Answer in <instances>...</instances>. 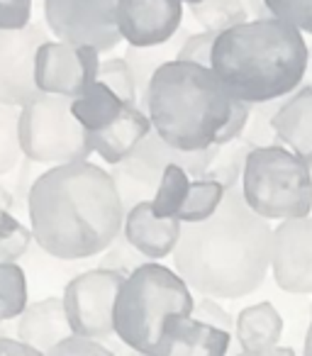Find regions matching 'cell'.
<instances>
[{
  "label": "cell",
  "instance_id": "obj_40",
  "mask_svg": "<svg viewBox=\"0 0 312 356\" xmlns=\"http://www.w3.org/2000/svg\"><path fill=\"white\" fill-rule=\"evenodd\" d=\"M234 356H258V354H244V351H239V354H234Z\"/></svg>",
  "mask_w": 312,
  "mask_h": 356
},
{
  "label": "cell",
  "instance_id": "obj_12",
  "mask_svg": "<svg viewBox=\"0 0 312 356\" xmlns=\"http://www.w3.org/2000/svg\"><path fill=\"white\" fill-rule=\"evenodd\" d=\"M271 271L281 291L312 296V215L278 222L273 229Z\"/></svg>",
  "mask_w": 312,
  "mask_h": 356
},
{
  "label": "cell",
  "instance_id": "obj_21",
  "mask_svg": "<svg viewBox=\"0 0 312 356\" xmlns=\"http://www.w3.org/2000/svg\"><path fill=\"white\" fill-rule=\"evenodd\" d=\"M188 35L190 32L181 27L179 35H176L174 40L166 42V44L127 47V51H124V61H127L129 71H132V76H134V83H137V90H139V100H144V95H147L151 76L156 74L164 64L179 59V51H181V47H183V42Z\"/></svg>",
  "mask_w": 312,
  "mask_h": 356
},
{
  "label": "cell",
  "instance_id": "obj_41",
  "mask_svg": "<svg viewBox=\"0 0 312 356\" xmlns=\"http://www.w3.org/2000/svg\"><path fill=\"white\" fill-rule=\"evenodd\" d=\"M183 3H188V6H193V3H200V0H183Z\"/></svg>",
  "mask_w": 312,
  "mask_h": 356
},
{
  "label": "cell",
  "instance_id": "obj_22",
  "mask_svg": "<svg viewBox=\"0 0 312 356\" xmlns=\"http://www.w3.org/2000/svg\"><path fill=\"white\" fill-rule=\"evenodd\" d=\"M13 205L15 195L0 184V264H17V259L25 257L27 247L35 239L32 229H27L13 215Z\"/></svg>",
  "mask_w": 312,
  "mask_h": 356
},
{
  "label": "cell",
  "instance_id": "obj_30",
  "mask_svg": "<svg viewBox=\"0 0 312 356\" xmlns=\"http://www.w3.org/2000/svg\"><path fill=\"white\" fill-rule=\"evenodd\" d=\"M286 100V98H283ZM283 100H273V103H261V105H252V115H249L247 129H244L242 137L252 144L254 149L256 147H273L278 144L276 132H273V115H276L278 105Z\"/></svg>",
  "mask_w": 312,
  "mask_h": 356
},
{
  "label": "cell",
  "instance_id": "obj_16",
  "mask_svg": "<svg viewBox=\"0 0 312 356\" xmlns=\"http://www.w3.org/2000/svg\"><path fill=\"white\" fill-rule=\"evenodd\" d=\"M232 334L193 317H174L166 325L156 356H227Z\"/></svg>",
  "mask_w": 312,
  "mask_h": 356
},
{
  "label": "cell",
  "instance_id": "obj_27",
  "mask_svg": "<svg viewBox=\"0 0 312 356\" xmlns=\"http://www.w3.org/2000/svg\"><path fill=\"white\" fill-rule=\"evenodd\" d=\"M27 302V278L20 264H0V325L25 312Z\"/></svg>",
  "mask_w": 312,
  "mask_h": 356
},
{
  "label": "cell",
  "instance_id": "obj_20",
  "mask_svg": "<svg viewBox=\"0 0 312 356\" xmlns=\"http://www.w3.org/2000/svg\"><path fill=\"white\" fill-rule=\"evenodd\" d=\"M124 108H127V103L98 79V71H93L88 76L83 90L71 100V113H74V118L79 120V124L85 132L105 129L108 124H113L117 120V115Z\"/></svg>",
  "mask_w": 312,
  "mask_h": 356
},
{
  "label": "cell",
  "instance_id": "obj_13",
  "mask_svg": "<svg viewBox=\"0 0 312 356\" xmlns=\"http://www.w3.org/2000/svg\"><path fill=\"white\" fill-rule=\"evenodd\" d=\"M183 27V0H117V30L127 47L166 44Z\"/></svg>",
  "mask_w": 312,
  "mask_h": 356
},
{
  "label": "cell",
  "instance_id": "obj_36",
  "mask_svg": "<svg viewBox=\"0 0 312 356\" xmlns=\"http://www.w3.org/2000/svg\"><path fill=\"white\" fill-rule=\"evenodd\" d=\"M44 356H117L108 344L95 339H83V337H69L54 349H49Z\"/></svg>",
  "mask_w": 312,
  "mask_h": 356
},
{
  "label": "cell",
  "instance_id": "obj_4",
  "mask_svg": "<svg viewBox=\"0 0 312 356\" xmlns=\"http://www.w3.org/2000/svg\"><path fill=\"white\" fill-rule=\"evenodd\" d=\"M237 100L210 66L169 61L149 81L142 110L151 129L181 152L217 147Z\"/></svg>",
  "mask_w": 312,
  "mask_h": 356
},
{
  "label": "cell",
  "instance_id": "obj_19",
  "mask_svg": "<svg viewBox=\"0 0 312 356\" xmlns=\"http://www.w3.org/2000/svg\"><path fill=\"white\" fill-rule=\"evenodd\" d=\"M283 334V317L273 302H256L244 307L234 320V337L244 354H268Z\"/></svg>",
  "mask_w": 312,
  "mask_h": 356
},
{
  "label": "cell",
  "instance_id": "obj_39",
  "mask_svg": "<svg viewBox=\"0 0 312 356\" xmlns=\"http://www.w3.org/2000/svg\"><path fill=\"white\" fill-rule=\"evenodd\" d=\"M305 356H312V317H310V325H307V332H305Z\"/></svg>",
  "mask_w": 312,
  "mask_h": 356
},
{
  "label": "cell",
  "instance_id": "obj_5",
  "mask_svg": "<svg viewBox=\"0 0 312 356\" xmlns=\"http://www.w3.org/2000/svg\"><path fill=\"white\" fill-rule=\"evenodd\" d=\"M193 291L164 264L147 261L124 278L113 310L117 341L144 356H156L174 317L193 315Z\"/></svg>",
  "mask_w": 312,
  "mask_h": 356
},
{
  "label": "cell",
  "instance_id": "obj_14",
  "mask_svg": "<svg viewBox=\"0 0 312 356\" xmlns=\"http://www.w3.org/2000/svg\"><path fill=\"white\" fill-rule=\"evenodd\" d=\"M183 222L176 218H164L151 208V200L137 203L124 213L122 234L147 261H161L171 257L179 247Z\"/></svg>",
  "mask_w": 312,
  "mask_h": 356
},
{
  "label": "cell",
  "instance_id": "obj_37",
  "mask_svg": "<svg viewBox=\"0 0 312 356\" xmlns=\"http://www.w3.org/2000/svg\"><path fill=\"white\" fill-rule=\"evenodd\" d=\"M0 356H44L42 351L32 349L30 344L20 341L17 337H0Z\"/></svg>",
  "mask_w": 312,
  "mask_h": 356
},
{
  "label": "cell",
  "instance_id": "obj_9",
  "mask_svg": "<svg viewBox=\"0 0 312 356\" xmlns=\"http://www.w3.org/2000/svg\"><path fill=\"white\" fill-rule=\"evenodd\" d=\"M44 20L59 42L93 47L100 54L122 42L117 30V0H44Z\"/></svg>",
  "mask_w": 312,
  "mask_h": 356
},
{
  "label": "cell",
  "instance_id": "obj_11",
  "mask_svg": "<svg viewBox=\"0 0 312 356\" xmlns=\"http://www.w3.org/2000/svg\"><path fill=\"white\" fill-rule=\"evenodd\" d=\"M49 42L42 25L17 32H0V103L25 108L42 95L35 86V56Z\"/></svg>",
  "mask_w": 312,
  "mask_h": 356
},
{
  "label": "cell",
  "instance_id": "obj_1",
  "mask_svg": "<svg viewBox=\"0 0 312 356\" xmlns=\"http://www.w3.org/2000/svg\"><path fill=\"white\" fill-rule=\"evenodd\" d=\"M27 213L35 242L64 261L103 254L124 225L113 173L90 161L61 163L40 173L27 195Z\"/></svg>",
  "mask_w": 312,
  "mask_h": 356
},
{
  "label": "cell",
  "instance_id": "obj_3",
  "mask_svg": "<svg viewBox=\"0 0 312 356\" xmlns=\"http://www.w3.org/2000/svg\"><path fill=\"white\" fill-rule=\"evenodd\" d=\"M305 37L278 17L247 20L220 32L210 69L227 93L247 105L283 100L295 93L307 71Z\"/></svg>",
  "mask_w": 312,
  "mask_h": 356
},
{
  "label": "cell",
  "instance_id": "obj_26",
  "mask_svg": "<svg viewBox=\"0 0 312 356\" xmlns=\"http://www.w3.org/2000/svg\"><path fill=\"white\" fill-rule=\"evenodd\" d=\"M224 195H227V191H224L217 181L193 178L188 195H186V203L179 213V220L183 225H190V222H203V220L213 218L220 205H222Z\"/></svg>",
  "mask_w": 312,
  "mask_h": 356
},
{
  "label": "cell",
  "instance_id": "obj_7",
  "mask_svg": "<svg viewBox=\"0 0 312 356\" xmlns=\"http://www.w3.org/2000/svg\"><path fill=\"white\" fill-rule=\"evenodd\" d=\"M20 147L30 161L54 166L88 161L93 154L88 132L71 113V98L44 93L20 108Z\"/></svg>",
  "mask_w": 312,
  "mask_h": 356
},
{
  "label": "cell",
  "instance_id": "obj_23",
  "mask_svg": "<svg viewBox=\"0 0 312 356\" xmlns=\"http://www.w3.org/2000/svg\"><path fill=\"white\" fill-rule=\"evenodd\" d=\"M188 10L205 32H215V35L252 20L244 0H200L188 6Z\"/></svg>",
  "mask_w": 312,
  "mask_h": 356
},
{
  "label": "cell",
  "instance_id": "obj_33",
  "mask_svg": "<svg viewBox=\"0 0 312 356\" xmlns=\"http://www.w3.org/2000/svg\"><path fill=\"white\" fill-rule=\"evenodd\" d=\"M217 35L215 32H190L186 37L183 47L179 51V61H190V64H200V66H210L213 59V47Z\"/></svg>",
  "mask_w": 312,
  "mask_h": 356
},
{
  "label": "cell",
  "instance_id": "obj_6",
  "mask_svg": "<svg viewBox=\"0 0 312 356\" xmlns=\"http://www.w3.org/2000/svg\"><path fill=\"white\" fill-rule=\"evenodd\" d=\"M239 191L244 203L268 222L312 213V168L283 144L252 149Z\"/></svg>",
  "mask_w": 312,
  "mask_h": 356
},
{
  "label": "cell",
  "instance_id": "obj_38",
  "mask_svg": "<svg viewBox=\"0 0 312 356\" xmlns=\"http://www.w3.org/2000/svg\"><path fill=\"white\" fill-rule=\"evenodd\" d=\"M244 6H247L249 15H254V20H258V17H271L266 6H263V0H244Z\"/></svg>",
  "mask_w": 312,
  "mask_h": 356
},
{
  "label": "cell",
  "instance_id": "obj_28",
  "mask_svg": "<svg viewBox=\"0 0 312 356\" xmlns=\"http://www.w3.org/2000/svg\"><path fill=\"white\" fill-rule=\"evenodd\" d=\"M25 159L20 147V108L0 103V176L13 173Z\"/></svg>",
  "mask_w": 312,
  "mask_h": 356
},
{
  "label": "cell",
  "instance_id": "obj_24",
  "mask_svg": "<svg viewBox=\"0 0 312 356\" xmlns=\"http://www.w3.org/2000/svg\"><path fill=\"white\" fill-rule=\"evenodd\" d=\"M252 144L244 137L234 139V142L224 144V147H217V154H215L213 163L205 171L203 178H210V181H217L224 191H232L239 186L242 181L244 166H247V156L252 154Z\"/></svg>",
  "mask_w": 312,
  "mask_h": 356
},
{
  "label": "cell",
  "instance_id": "obj_15",
  "mask_svg": "<svg viewBox=\"0 0 312 356\" xmlns=\"http://www.w3.org/2000/svg\"><path fill=\"white\" fill-rule=\"evenodd\" d=\"M149 134H151V120H149V115L139 105H127L113 124H108L100 132H88V142L93 154H98L110 166H117Z\"/></svg>",
  "mask_w": 312,
  "mask_h": 356
},
{
  "label": "cell",
  "instance_id": "obj_34",
  "mask_svg": "<svg viewBox=\"0 0 312 356\" xmlns=\"http://www.w3.org/2000/svg\"><path fill=\"white\" fill-rule=\"evenodd\" d=\"M193 320L203 322V325H210L215 327V330H222V332H229L232 334L234 332V317L229 315L227 310H224L222 305H220L215 298H203L200 296V300H195L193 305Z\"/></svg>",
  "mask_w": 312,
  "mask_h": 356
},
{
  "label": "cell",
  "instance_id": "obj_35",
  "mask_svg": "<svg viewBox=\"0 0 312 356\" xmlns=\"http://www.w3.org/2000/svg\"><path fill=\"white\" fill-rule=\"evenodd\" d=\"M32 0H0V32H17L32 25Z\"/></svg>",
  "mask_w": 312,
  "mask_h": 356
},
{
  "label": "cell",
  "instance_id": "obj_42",
  "mask_svg": "<svg viewBox=\"0 0 312 356\" xmlns=\"http://www.w3.org/2000/svg\"><path fill=\"white\" fill-rule=\"evenodd\" d=\"M0 337H6V334H3V330H0Z\"/></svg>",
  "mask_w": 312,
  "mask_h": 356
},
{
  "label": "cell",
  "instance_id": "obj_31",
  "mask_svg": "<svg viewBox=\"0 0 312 356\" xmlns=\"http://www.w3.org/2000/svg\"><path fill=\"white\" fill-rule=\"evenodd\" d=\"M268 15L312 35V0H263Z\"/></svg>",
  "mask_w": 312,
  "mask_h": 356
},
{
  "label": "cell",
  "instance_id": "obj_10",
  "mask_svg": "<svg viewBox=\"0 0 312 356\" xmlns=\"http://www.w3.org/2000/svg\"><path fill=\"white\" fill-rule=\"evenodd\" d=\"M100 51L93 47H74L59 40H49L37 49L35 86L44 95L71 98L83 90L85 81L100 66Z\"/></svg>",
  "mask_w": 312,
  "mask_h": 356
},
{
  "label": "cell",
  "instance_id": "obj_29",
  "mask_svg": "<svg viewBox=\"0 0 312 356\" xmlns=\"http://www.w3.org/2000/svg\"><path fill=\"white\" fill-rule=\"evenodd\" d=\"M98 79L103 81L110 90H115V93H117L127 105H137L139 90H137L134 76H132V71H129L124 56H113V59L100 61Z\"/></svg>",
  "mask_w": 312,
  "mask_h": 356
},
{
  "label": "cell",
  "instance_id": "obj_17",
  "mask_svg": "<svg viewBox=\"0 0 312 356\" xmlns=\"http://www.w3.org/2000/svg\"><path fill=\"white\" fill-rule=\"evenodd\" d=\"M15 334L20 341L30 344L32 349L42 351V354L74 337L69 320H66L64 300L61 298H44V300L30 302L25 312L17 317Z\"/></svg>",
  "mask_w": 312,
  "mask_h": 356
},
{
  "label": "cell",
  "instance_id": "obj_8",
  "mask_svg": "<svg viewBox=\"0 0 312 356\" xmlns=\"http://www.w3.org/2000/svg\"><path fill=\"white\" fill-rule=\"evenodd\" d=\"M124 278L127 276L122 273L98 266L79 273L66 283L61 300L74 337L95 339L103 344L115 337L113 310Z\"/></svg>",
  "mask_w": 312,
  "mask_h": 356
},
{
  "label": "cell",
  "instance_id": "obj_18",
  "mask_svg": "<svg viewBox=\"0 0 312 356\" xmlns=\"http://www.w3.org/2000/svg\"><path fill=\"white\" fill-rule=\"evenodd\" d=\"M271 124L278 144L297 154L312 168V83L288 95L278 105Z\"/></svg>",
  "mask_w": 312,
  "mask_h": 356
},
{
  "label": "cell",
  "instance_id": "obj_2",
  "mask_svg": "<svg viewBox=\"0 0 312 356\" xmlns=\"http://www.w3.org/2000/svg\"><path fill=\"white\" fill-rule=\"evenodd\" d=\"M273 227L242 198L227 191L222 205L203 222L183 225L174 271L190 291L215 300H237L258 291L271 271Z\"/></svg>",
  "mask_w": 312,
  "mask_h": 356
},
{
  "label": "cell",
  "instance_id": "obj_25",
  "mask_svg": "<svg viewBox=\"0 0 312 356\" xmlns=\"http://www.w3.org/2000/svg\"><path fill=\"white\" fill-rule=\"evenodd\" d=\"M190 184H193V176L183 166H179V163L166 166L164 176L159 181V188H156V195L151 198V208L159 215H164V218L179 220V213L186 203Z\"/></svg>",
  "mask_w": 312,
  "mask_h": 356
},
{
  "label": "cell",
  "instance_id": "obj_32",
  "mask_svg": "<svg viewBox=\"0 0 312 356\" xmlns=\"http://www.w3.org/2000/svg\"><path fill=\"white\" fill-rule=\"evenodd\" d=\"M142 264H147V259H144L142 254H139L137 249L127 242V237H124L122 232H120V237L115 239V242L110 244L103 254H100L98 266L110 268V271H117V273H122V276H129V273H132L134 268L142 266Z\"/></svg>",
  "mask_w": 312,
  "mask_h": 356
}]
</instances>
